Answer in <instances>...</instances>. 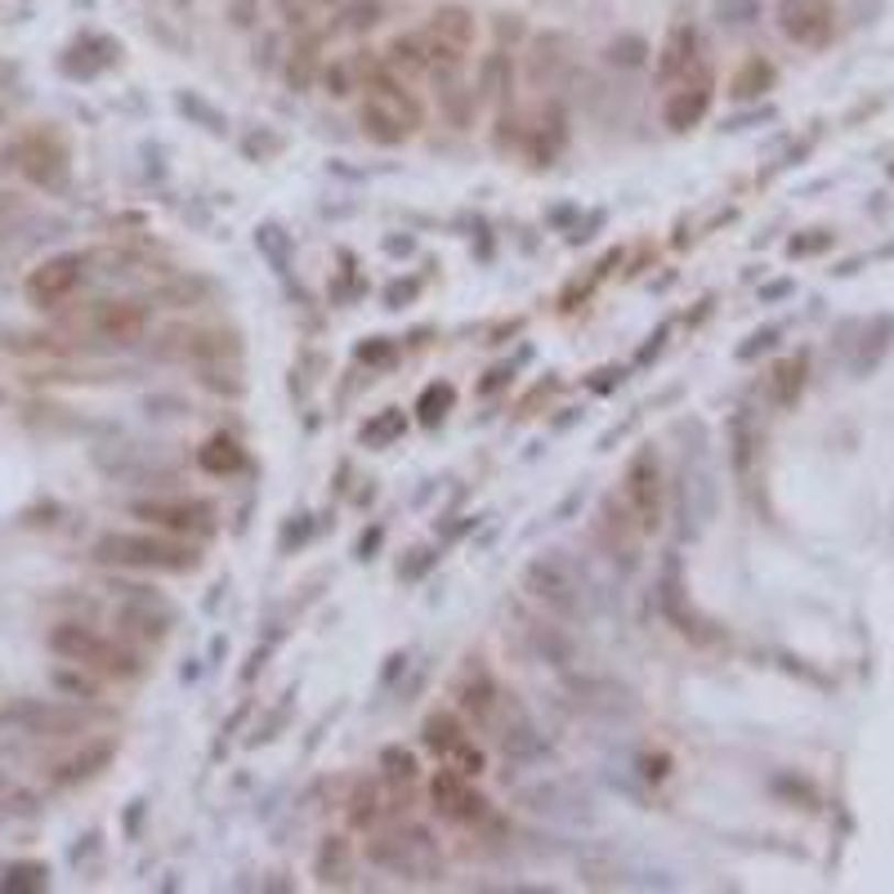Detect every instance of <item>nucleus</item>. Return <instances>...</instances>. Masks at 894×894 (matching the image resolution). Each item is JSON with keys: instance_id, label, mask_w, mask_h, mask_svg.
Wrapping results in <instances>:
<instances>
[{"instance_id": "nucleus-1", "label": "nucleus", "mask_w": 894, "mask_h": 894, "mask_svg": "<svg viewBox=\"0 0 894 894\" xmlns=\"http://www.w3.org/2000/svg\"><path fill=\"white\" fill-rule=\"evenodd\" d=\"M95 560L108 569H144V573H192L201 550L170 532H103L95 541Z\"/></svg>"}, {"instance_id": "nucleus-2", "label": "nucleus", "mask_w": 894, "mask_h": 894, "mask_svg": "<svg viewBox=\"0 0 894 894\" xmlns=\"http://www.w3.org/2000/svg\"><path fill=\"white\" fill-rule=\"evenodd\" d=\"M367 99H363V130H367V140L372 144H385V148H398L407 144L411 134H417L426 125V112L417 103V95H411L389 67H372V77H367Z\"/></svg>"}, {"instance_id": "nucleus-3", "label": "nucleus", "mask_w": 894, "mask_h": 894, "mask_svg": "<svg viewBox=\"0 0 894 894\" xmlns=\"http://www.w3.org/2000/svg\"><path fill=\"white\" fill-rule=\"evenodd\" d=\"M523 591L550 608L555 617H564V622H577V617L586 612V582L577 573L573 560L564 555H537L523 564Z\"/></svg>"}, {"instance_id": "nucleus-4", "label": "nucleus", "mask_w": 894, "mask_h": 894, "mask_svg": "<svg viewBox=\"0 0 894 894\" xmlns=\"http://www.w3.org/2000/svg\"><path fill=\"white\" fill-rule=\"evenodd\" d=\"M367 859L385 872H398L407 881H434L443 872V859H439V846L426 828H389V832H376L367 841Z\"/></svg>"}, {"instance_id": "nucleus-5", "label": "nucleus", "mask_w": 894, "mask_h": 894, "mask_svg": "<svg viewBox=\"0 0 894 894\" xmlns=\"http://www.w3.org/2000/svg\"><path fill=\"white\" fill-rule=\"evenodd\" d=\"M622 501H627L631 519L640 523V532H658L662 528V515H666V470H662L653 448H640L636 461L627 465Z\"/></svg>"}, {"instance_id": "nucleus-6", "label": "nucleus", "mask_w": 894, "mask_h": 894, "mask_svg": "<svg viewBox=\"0 0 894 894\" xmlns=\"http://www.w3.org/2000/svg\"><path fill=\"white\" fill-rule=\"evenodd\" d=\"M49 644H54V653L73 658V662H81V666H99V671H108V675H140V658L125 653V649L112 644V640H103V636H95L90 627L63 622V627H54Z\"/></svg>"}, {"instance_id": "nucleus-7", "label": "nucleus", "mask_w": 894, "mask_h": 894, "mask_svg": "<svg viewBox=\"0 0 894 894\" xmlns=\"http://www.w3.org/2000/svg\"><path fill=\"white\" fill-rule=\"evenodd\" d=\"M134 519H144L148 528L170 537H206L216 528V506L197 497H148V501H134Z\"/></svg>"}, {"instance_id": "nucleus-8", "label": "nucleus", "mask_w": 894, "mask_h": 894, "mask_svg": "<svg viewBox=\"0 0 894 894\" xmlns=\"http://www.w3.org/2000/svg\"><path fill=\"white\" fill-rule=\"evenodd\" d=\"M430 805H434L439 818L456 823V828H474V823L488 818V801L478 796L474 783H470L465 774H456L452 765L430 779Z\"/></svg>"}, {"instance_id": "nucleus-9", "label": "nucleus", "mask_w": 894, "mask_h": 894, "mask_svg": "<svg viewBox=\"0 0 894 894\" xmlns=\"http://www.w3.org/2000/svg\"><path fill=\"white\" fill-rule=\"evenodd\" d=\"M515 801L537 814V818H550V823H591V801L577 783H532V787H519Z\"/></svg>"}, {"instance_id": "nucleus-10", "label": "nucleus", "mask_w": 894, "mask_h": 894, "mask_svg": "<svg viewBox=\"0 0 894 894\" xmlns=\"http://www.w3.org/2000/svg\"><path fill=\"white\" fill-rule=\"evenodd\" d=\"M658 591H662L658 599H662L666 622H671L680 636H689L694 644H703V640H711V636H716L707 617H698V608L689 604V591H684V569H680V560H675V555L662 564V586H658Z\"/></svg>"}, {"instance_id": "nucleus-11", "label": "nucleus", "mask_w": 894, "mask_h": 894, "mask_svg": "<svg viewBox=\"0 0 894 894\" xmlns=\"http://www.w3.org/2000/svg\"><path fill=\"white\" fill-rule=\"evenodd\" d=\"M636 532H640V523L631 519L627 501H622V497H604L599 519H595V537H599V545H604L622 569H636V564H640V537H636Z\"/></svg>"}, {"instance_id": "nucleus-12", "label": "nucleus", "mask_w": 894, "mask_h": 894, "mask_svg": "<svg viewBox=\"0 0 894 894\" xmlns=\"http://www.w3.org/2000/svg\"><path fill=\"white\" fill-rule=\"evenodd\" d=\"M779 27L787 41L818 49L832 41V0H779Z\"/></svg>"}, {"instance_id": "nucleus-13", "label": "nucleus", "mask_w": 894, "mask_h": 894, "mask_svg": "<svg viewBox=\"0 0 894 894\" xmlns=\"http://www.w3.org/2000/svg\"><path fill=\"white\" fill-rule=\"evenodd\" d=\"M86 331L99 340H112V345H134L148 331V305L140 300H103L86 313Z\"/></svg>"}, {"instance_id": "nucleus-14", "label": "nucleus", "mask_w": 894, "mask_h": 894, "mask_svg": "<svg viewBox=\"0 0 894 894\" xmlns=\"http://www.w3.org/2000/svg\"><path fill=\"white\" fill-rule=\"evenodd\" d=\"M707 108H711V77L703 73V77H689L680 90L666 95L662 121H666L671 130H694V125L707 117Z\"/></svg>"}, {"instance_id": "nucleus-15", "label": "nucleus", "mask_w": 894, "mask_h": 894, "mask_svg": "<svg viewBox=\"0 0 894 894\" xmlns=\"http://www.w3.org/2000/svg\"><path fill=\"white\" fill-rule=\"evenodd\" d=\"M698 67V32L689 23H675L662 41V54H658V81H684Z\"/></svg>"}, {"instance_id": "nucleus-16", "label": "nucleus", "mask_w": 894, "mask_h": 894, "mask_svg": "<svg viewBox=\"0 0 894 894\" xmlns=\"http://www.w3.org/2000/svg\"><path fill=\"white\" fill-rule=\"evenodd\" d=\"M81 283V260L77 255H58V260H45L32 278H27V291L36 300H63Z\"/></svg>"}, {"instance_id": "nucleus-17", "label": "nucleus", "mask_w": 894, "mask_h": 894, "mask_svg": "<svg viewBox=\"0 0 894 894\" xmlns=\"http://www.w3.org/2000/svg\"><path fill=\"white\" fill-rule=\"evenodd\" d=\"M313 876H318V885H327V890H340V885H350V881H354L350 841L340 837V832H327V837L318 841V854H313Z\"/></svg>"}, {"instance_id": "nucleus-18", "label": "nucleus", "mask_w": 894, "mask_h": 894, "mask_svg": "<svg viewBox=\"0 0 894 894\" xmlns=\"http://www.w3.org/2000/svg\"><path fill=\"white\" fill-rule=\"evenodd\" d=\"M112 755H117V742L112 738H99V742H86L77 755H67V761L54 770L58 783H86L95 774H103L112 765Z\"/></svg>"}, {"instance_id": "nucleus-19", "label": "nucleus", "mask_w": 894, "mask_h": 894, "mask_svg": "<svg viewBox=\"0 0 894 894\" xmlns=\"http://www.w3.org/2000/svg\"><path fill=\"white\" fill-rule=\"evenodd\" d=\"M417 779H421L417 751H407V747H385V751H380V783L394 787L398 801H402L411 787H417Z\"/></svg>"}, {"instance_id": "nucleus-20", "label": "nucleus", "mask_w": 894, "mask_h": 894, "mask_svg": "<svg viewBox=\"0 0 894 894\" xmlns=\"http://www.w3.org/2000/svg\"><path fill=\"white\" fill-rule=\"evenodd\" d=\"M385 54H389L385 63L398 67V73H407V77H426V73H430V41H426V32H402V36H394Z\"/></svg>"}, {"instance_id": "nucleus-21", "label": "nucleus", "mask_w": 894, "mask_h": 894, "mask_svg": "<svg viewBox=\"0 0 894 894\" xmlns=\"http://www.w3.org/2000/svg\"><path fill=\"white\" fill-rule=\"evenodd\" d=\"M242 461H246V452H242V443H238L233 434H211V439L197 448V465H201L206 474H216V478L238 474Z\"/></svg>"}, {"instance_id": "nucleus-22", "label": "nucleus", "mask_w": 894, "mask_h": 894, "mask_svg": "<svg viewBox=\"0 0 894 894\" xmlns=\"http://www.w3.org/2000/svg\"><path fill=\"white\" fill-rule=\"evenodd\" d=\"M372 58H367V49L363 54H345V58H335L331 67H327V95H335V99H345V95H354V90H363L367 86V77H372Z\"/></svg>"}, {"instance_id": "nucleus-23", "label": "nucleus", "mask_w": 894, "mask_h": 894, "mask_svg": "<svg viewBox=\"0 0 894 894\" xmlns=\"http://www.w3.org/2000/svg\"><path fill=\"white\" fill-rule=\"evenodd\" d=\"M497 703H501V689L493 675H474L465 689H461V711L474 720V725H493L497 720Z\"/></svg>"}, {"instance_id": "nucleus-24", "label": "nucleus", "mask_w": 894, "mask_h": 894, "mask_svg": "<svg viewBox=\"0 0 894 894\" xmlns=\"http://www.w3.org/2000/svg\"><path fill=\"white\" fill-rule=\"evenodd\" d=\"M560 148H564V112L560 108H545L541 121L528 130V153L537 157V166H545Z\"/></svg>"}, {"instance_id": "nucleus-25", "label": "nucleus", "mask_w": 894, "mask_h": 894, "mask_svg": "<svg viewBox=\"0 0 894 894\" xmlns=\"http://www.w3.org/2000/svg\"><path fill=\"white\" fill-rule=\"evenodd\" d=\"M501 751L510 755V761L532 765V761H541V755H545V742H541V733L532 729L528 716H515V720L501 729Z\"/></svg>"}, {"instance_id": "nucleus-26", "label": "nucleus", "mask_w": 894, "mask_h": 894, "mask_svg": "<svg viewBox=\"0 0 894 894\" xmlns=\"http://www.w3.org/2000/svg\"><path fill=\"white\" fill-rule=\"evenodd\" d=\"M729 434H733V470L747 478V474L755 470V461H761V430H755L751 411H738L733 426H729Z\"/></svg>"}, {"instance_id": "nucleus-27", "label": "nucleus", "mask_w": 894, "mask_h": 894, "mask_svg": "<svg viewBox=\"0 0 894 894\" xmlns=\"http://www.w3.org/2000/svg\"><path fill=\"white\" fill-rule=\"evenodd\" d=\"M380 818H385V796H380V783H376V779H363V783L354 787V796H350V823H354L358 832H372Z\"/></svg>"}, {"instance_id": "nucleus-28", "label": "nucleus", "mask_w": 894, "mask_h": 894, "mask_svg": "<svg viewBox=\"0 0 894 894\" xmlns=\"http://www.w3.org/2000/svg\"><path fill=\"white\" fill-rule=\"evenodd\" d=\"M385 0H345L340 5V32H350V36H367L385 23Z\"/></svg>"}, {"instance_id": "nucleus-29", "label": "nucleus", "mask_w": 894, "mask_h": 894, "mask_svg": "<svg viewBox=\"0 0 894 894\" xmlns=\"http://www.w3.org/2000/svg\"><path fill=\"white\" fill-rule=\"evenodd\" d=\"M452 407H456V389H452L448 380H434V385H426V389H421V398H417V421L434 430V426L448 417Z\"/></svg>"}, {"instance_id": "nucleus-30", "label": "nucleus", "mask_w": 894, "mask_h": 894, "mask_svg": "<svg viewBox=\"0 0 894 894\" xmlns=\"http://www.w3.org/2000/svg\"><path fill=\"white\" fill-rule=\"evenodd\" d=\"M528 627V640H532V649L550 662V666H560V662H569L573 658V640L560 631V627H541V622H523Z\"/></svg>"}, {"instance_id": "nucleus-31", "label": "nucleus", "mask_w": 894, "mask_h": 894, "mask_svg": "<svg viewBox=\"0 0 894 894\" xmlns=\"http://www.w3.org/2000/svg\"><path fill=\"white\" fill-rule=\"evenodd\" d=\"M774 86V67L765 58H747L738 73H733V99H755Z\"/></svg>"}, {"instance_id": "nucleus-32", "label": "nucleus", "mask_w": 894, "mask_h": 894, "mask_svg": "<svg viewBox=\"0 0 894 894\" xmlns=\"http://www.w3.org/2000/svg\"><path fill=\"white\" fill-rule=\"evenodd\" d=\"M805 372H809V358H805V354L787 358V363L774 372V380H770V398H774V402H796V394H801V385H805Z\"/></svg>"}, {"instance_id": "nucleus-33", "label": "nucleus", "mask_w": 894, "mask_h": 894, "mask_svg": "<svg viewBox=\"0 0 894 894\" xmlns=\"http://www.w3.org/2000/svg\"><path fill=\"white\" fill-rule=\"evenodd\" d=\"M434 81H439V103H443V117H448V121H456V125H465V121H470V112H474L470 90H465V86H456V73H452V81H448L443 73H434Z\"/></svg>"}, {"instance_id": "nucleus-34", "label": "nucleus", "mask_w": 894, "mask_h": 894, "mask_svg": "<svg viewBox=\"0 0 894 894\" xmlns=\"http://www.w3.org/2000/svg\"><path fill=\"white\" fill-rule=\"evenodd\" d=\"M461 738H465V729H461V720H456L452 711H434V716L426 720V742H430V751L448 755Z\"/></svg>"}, {"instance_id": "nucleus-35", "label": "nucleus", "mask_w": 894, "mask_h": 894, "mask_svg": "<svg viewBox=\"0 0 894 894\" xmlns=\"http://www.w3.org/2000/svg\"><path fill=\"white\" fill-rule=\"evenodd\" d=\"M478 90H484V95H497V99L510 95V54H506V49H493V54L484 58V73H478Z\"/></svg>"}, {"instance_id": "nucleus-36", "label": "nucleus", "mask_w": 894, "mask_h": 894, "mask_svg": "<svg viewBox=\"0 0 894 894\" xmlns=\"http://www.w3.org/2000/svg\"><path fill=\"white\" fill-rule=\"evenodd\" d=\"M402 430H407V417H402L398 407H389L385 417H376V421H367V426H363V443H367V448H376V443L385 448V443H394Z\"/></svg>"}, {"instance_id": "nucleus-37", "label": "nucleus", "mask_w": 894, "mask_h": 894, "mask_svg": "<svg viewBox=\"0 0 894 894\" xmlns=\"http://www.w3.org/2000/svg\"><path fill=\"white\" fill-rule=\"evenodd\" d=\"M443 765H452V770H456V774H465V779H478V774H484V765H488V761H484V751H478L470 738H461V742H456V747L443 755Z\"/></svg>"}, {"instance_id": "nucleus-38", "label": "nucleus", "mask_w": 894, "mask_h": 894, "mask_svg": "<svg viewBox=\"0 0 894 894\" xmlns=\"http://www.w3.org/2000/svg\"><path fill=\"white\" fill-rule=\"evenodd\" d=\"M260 251L273 260V268L287 273V264H291V238H287L278 224H264V229H260Z\"/></svg>"}, {"instance_id": "nucleus-39", "label": "nucleus", "mask_w": 894, "mask_h": 894, "mask_svg": "<svg viewBox=\"0 0 894 894\" xmlns=\"http://www.w3.org/2000/svg\"><path fill=\"white\" fill-rule=\"evenodd\" d=\"M313 67H318V45H313V41H305V45L291 54V67H287V81H291V90H305V86L313 81Z\"/></svg>"}, {"instance_id": "nucleus-40", "label": "nucleus", "mask_w": 894, "mask_h": 894, "mask_svg": "<svg viewBox=\"0 0 894 894\" xmlns=\"http://www.w3.org/2000/svg\"><path fill=\"white\" fill-rule=\"evenodd\" d=\"M179 112L192 117V121H206V130H216V134H224V125H229L220 108H211V103L197 99V95H179Z\"/></svg>"}, {"instance_id": "nucleus-41", "label": "nucleus", "mask_w": 894, "mask_h": 894, "mask_svg": "<svg viewBox=\"0 0 894 894\" xmlns=\"http://www.w3.org/2000/svg\"><path fill=\"white\" fill-rule=\"evenodd\" d=\"M644 58H649V45L640 36H617L608 45V63H617V67H640Z\"/></svg>"}, {"instance_id": "nucleus-42", "label": "nucleus", "mask_w": 894, "mask_h": 894, "mask_svg": "<svg viewBox=\"0 0 894 894\" xmlns=\"http://www.w3.org/2000/svg\"><path fill=\"white\" fill-rule=\"evenodd\" d=\"M358 363H367V367H394V363H398V350L389 345V340H363V345H358Z\"/></svg>"}, {"instance_id": "nucleus-43", "label": "nucleus", "mask_w": 894, "mask_h": 894, "mask_svg": "<svg viewBox=\"0 0 894 894\" xmlns=\"http://www.w3.org/2000/svg\"><path fill=\"white\" fill-rule=\"evenodd\" d=\"M417 291H421V287H417V278H402V283H389V287H385V305H389V309H402L407 300H417Z\"/></svg>"}, {"instance_id": "nucleus-44", "label": "nucleus", "mask_w": 894, "mask_h": 894, "mask_svg": "<svg viewBox=\"0 0 894 894\" xmlns=\"http://www.w3.org/2000/svg\"><path fill=\"white\" fill-rule=\"evenodd\" d=\"M41 890L45 885V868H14L10 872V881H5V890Z\"/></svg>"}, {"instance_id": "nucleus-45", "label": "nucleus", "mask_w": 894, "mask_h": 894, "mask_svg": "<svg viewBox=\"0 0 894 894\" xmlns=\"http://www.w3.org/2000/svg\"><path fill=\"white\" fill-rule=\"evenodd\" d=\"M774 340H779V331H774V327H765V331H755V335H751V345H742V350H738V358L747 363V358H755V354H765V350L774 345Z\"/></svg>"}, {"instance_id": "nucleus-46", "label": "nucleus", "mask_w": 894, "mask_h": 894, "mask_svg": "<svg viewBox=\"0 0 894 894\" xmlns=\"http://www.w3.org/2000/svg\"><path fill=\"white\" fill-rule=\"evenodd\" d=\"M197 296H201V283H179V287H166V291H162V300H175V309H188Z\"/></svg>"}, {"instance_id": "nucleus-47", "label": "nucleus", "mask_w": 894, "mask_h": 894, "mask_svg": "<svg viewBox=\"0 0 894 894\" xmlns=\"http://www.w3.org/2000/svg\"><path fill=\"white\" fill-rule=\"evenodd\" d=\"M430 564H434V555L430 550H411V560L398 569L402 573V582H411V577H421V573H430Z\"/></svg>"}, {"instance_id": "nucleus-48", "label": "nucleus", "mask_w": 894, "mask_h": 894, "mask_svg": "<svg viewBox=\"0 0 894 894\" xmlns=\"http://www.w3.org/2000/svg\"><path fill=\"white\" fill-rule=\"evenodd\" d=\"M506 380H510V372H506V367H497V372H488L484 380H478V394H484V398H488V394H497V389H501Z\"/></svg>"}, {"instance_id": "nucleus-49", "label": "nucleus", "mask_w": 894, "mask_h": 894, "mask_svg": "<svg viewBox=\"0 0 894 894\" xmlns=\"http://www.w3.org/2000/svg\"><path fill=\"white\" fill-rule=\"evenodd\" d=\"M671 774V761L666 755H653V761H644V779H653V783H662Z\"/></svg>"}, {"instance_id": "nucleus-50", "label": "nucleus", "mask_w": 894, "mask_h": 894, "mask_svg": "<svg viewBox=\"0 0 894 894\" xmlns=\"http://www.w3.org/2000/svg\"><path fill=\"white\" fill-rule=\"evenodd\" d=\"M385 246H389L394 255H407V251H417V242H411V238H389Z\"/></svg>"}]
</instances>
